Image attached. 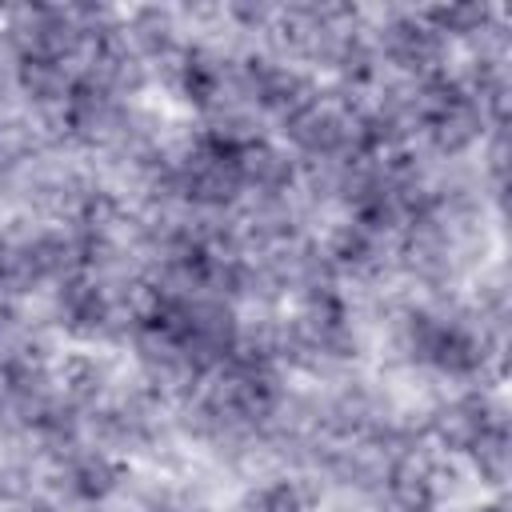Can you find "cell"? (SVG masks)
<instances>
[{"label":"cell","mask_w":512,"mask_h":512,"mask_svg":"<svg viewBox=\"0 0 512 512\" xmlns=\"http://www.w3.org/2000/svg\"><path fill=\"white\" fill-rule=\"evenodd\" d=\"M124 476V464L112 460L108 452H76L64 460V488L76 500H104L108 492H116Z\"/></svg>","instance_id":"ba28073f"},{"label":"cell","mask_w":512,"mask_h":512,"mask_svg":"<svg viewBox=\"0 0 512 512\" xmlns=\"http://www.w3.org/2000/svg\"><path fill=\"white\" fill-rule=\"evenodd\" d=\"M176 184L180 196L200 204V208H224L244 192L240 180V148L204 136L180 164H176Z\"/></svg>","instance_id":"6da1fadb"},{"label":"cell","mask_w":512,"mask_h":512,"mask_svg":"<svg viewBox=\"0 0 512 512\" xmlns=\"http://www.w3.org/2000/svg\"><path fill=\"white\" fill-rule=\"evenodd\" d=\"M96 428V440L116 448V452H132L140 444L152 440V408L144 400H124V404H112L104 412H96L92 420Z\"/></svg>","instance_id":"52a82bcc"},{"label":"cell","mask_w":512,"mask_h":512,"mask_svg":"<svg viewBox=\"0 0 512 512\" xmlns=\"http://www.w3.org/2000/svg\"><path fill=\"white\" fill-rule=\"evenodd\" d=\"M468 456H472L476 472H480L488 484H504V476H508V460H512L504 424H500V420H496V424H488V428L468 444Z\"/></svg>","instance_id":"9a60e30c"},{"label":"cell","mask_w":512,"mask_h":512,"mask_svg":"<svg viewBox=\"0 0 512 512\" xmlns=\"http://www.w3.org/2000/svg\"><path fill=\"white\" fill-rule=\"evenodd\" d=\"M16 72H20V84H24V92L32 96V100H68V92H72V72H68V64L64 60H48V56H20V64H16Z\"/></svg>","instance_id":"7c38bea8"},{"label":"cell","mask_w":512,"mask_h":512,"mask_svg":"<svg viewBox=\"0 0 512 512\" xmlns=\"http://www.w3.org/2000/svg\"><path fill=\"white\" fill-rule=\"evenodd\" d=\"M24 316L12 300H0V348L12 352V348H24Z\"/></svg>","instance_id":"d6986e66"},{"label":"cell","mask_w":512,"mask_h":512,"mask_svg":"<svg viewBox=\"0 0 512 512\" xmlns=\"http://www.w3.org/2000/svg\"><path fill=\"white\" fill-rule=\"evenodd\" d=\"M408 348L416 360L440 368V372H476L484 360V344L456 320H440L428 312H416L408 320Z\"/></svg>","instance_id":"7a4b0ae2"},{"label":"cell","mask_w":512,"mask_h":512,"mask_svg":"<svg viewBox=\"0 0 512 512\" xmlns=\"http://www.w3.org/2000/svg\"><path fill=\"white\" fill-rule=\"evenodd\" d=\"M60 384H64V396H68L72 408L96 404V396L104 392V368L92 356H72V360H64Z\"/></svg>","instance_id":"2e32d148"},{"label":"cell","mask_w":512,"mask_h":512,"mask_svg":"<svg viewBox=\"0 0 512 512\" xmlns=\"http://www.w3.org/2000/svg\"><path fill=\"white\" fill-rule=\"evenodd\" d=\"M56 312H60V324L72 336H100L112 324V300L100 288V280L88 276V272H76V276L60 280Z\"/></svg>","instance_id":"8992f818"},{"label":"cell","mask_w":512,"mask_h":512,"mask_svg":"<svg viewBox=\"0 0 512 512\" xmlns=\"http://www.w3.org/2000/svg\"><path fill=\"white\" fill-rule=\"evenodd\" d=\"M16 512H28V508H16Z\"/></svg>","instance_id":"44dd1931"},{"label":"cell","mask_w":512,"mask_h":512,"mask_svg":"<svg viewBox=\"0 0 512 512\" xmlns=\"http://www.w3.org/2000/svg\"><path fill=\"white\" fill-rule=\"evenodd\" d=\"M44 284L32 240H0V292H28Z\"/></svg>","instance_id":"5bb4252c"},{"label":"cell","mask_w":512,"mask_h":512,"mask_svg":"<svg viewBox=\"0 0 512 512\" xmlns=\"http://www.w3.org/2000/svg\"><path fill=\"white\" fill-rule=\"evenodd\" d=\"M180 80H184V92H188L196 104H212V100L220 96V80H224V72L216 68V60L192 52V56L184 60V68H180Z\"/></svg>","instance_id":"e0dca14e"},{"label":"cell","mask_w":512,"mask_h":512,"mask_svg":"<svg viewBox=\"0 0 512 512\" xmlns=\"http://www.w3.org/2000/svg\"><path fill=\"white\" fill-rule=\"evenodd\" d=\"M148 508H152V512H176V496H172L168 488H160V492L148 496Z\"/></svg>","instance_id":"ffe728a7"},{"label":"cell","mask_w":512,"mask_h":512,"mask_svg":"<svg viewBox=\"0 0 512 512\" xmlns=\"http://www.w3.org/2000/svg\"><path fill=\"white\" fill-rule=\"evenodd\" d=\"M0 500H8V504H28L32 500V472L24 464H4L0 468Z\"/></svg>","instance_id":"ac0fdd59"},{"label":"cell","mask_w":512,"mask_h":512,"mask_svg":"<svg viewBox=\"0 0 512 512\" xmlns=\"http://www.w3.org/2000/svg\"><path fill=\"white\" fill-rule=\"evenodd\" d=\"M284 128H288L292 144L300 152H308L312 160H320V164L344 160V156H360V148H356V120L344 116L332 104L312 100L308 108H300L296 116H288Z\"/></svg>","instance_id":"3957f363"},{"label":"cell","mask_w":512,"mask_h":512,"mask_svg":"<svg viewBox=\"0 0 512 512\" xmlns=\"http://www.w3.org/2000/svg\"><path fill=\"white\" fill-rule=\"evenodd\" d=\"M376 256H380V236L368 232V228H360L356 220L344 224V228L328 240V252H324V260H328L332 272H336V268H340V272H364V268L376 264Z\"/></svg>","instance_id":"8fae6325"},{"label":"cell","mask_w":512,"mask_h":512,"mask_svg":"<svg viewBox=\"0 0 512 512\" xmlns=\"http://www.w3.org/2000/svg\"><path fill=\"white\" fill-rule=\"evenodd\" d=\"M240 180H244V188L272 200L292 184V160L284 152L252 140L248 148H240Z\"/></svg>","instance_id":"30bf717a"},{"label":"cell","mask_w":512,"mask_h":512,"mask_svg":"<svg viewBox=\"0 0 512 512\" xmlns=\"http://www.w3.org/2000/svg\"><path fill=\"white\" fill-rule=\"evenodd\" d=\"M64 116H68V128L80 140L96 144V140H108V136L120 132L124 108H120V100H116V92L108 84H100L92 76H80L72 84L68 100H64Z\"/></svg>","instance_id":"277c9868"},{"label":"cell","mask_w":512,"mask_h":512,"mask_svg":"<svg viewBox=\"0 0 512 512\" xmlns=\"http://www.w3.org/2000/svg\"><path fill=\"white\" fill-rule=\"evenodd\" d=\"M380 44L392 64H400L404 72H416V76H432L440 64V52H444V36L424 16H400V20L384 24Z\"/></svg>","instance_id":"5b68a950"},{"label":"cell","mask_w":512,"mask_h":512,"mask_svg":"<svg viewBox=\"0 0 512 512\" xmlns=\"http://www.w3.org/2000/svg\"><path fill=\"white\" fill-rule=\"evenodd\" d=\"M488 424H496V416H492L488 400L472 392V396H460L456 404H448V408L436 416V436H440V444H448V448H456V452H468V444H472Z\"/></svg>","instance_id":"9c48e42d"},{"label":"cell","mask_w":512,"mask_h":512,"mask_svg":"<svg viewBox=\"0 0 512 512\" xmlns=\"http://www.w3.org/2000/svg\"><path fill=\"white\" fill-rule=\"evenodd\" d=\"M316 488L304 480H268L248 496V512H312Z\"/></svg>","instance_id":"4fadbf2b"}]
</instances>
